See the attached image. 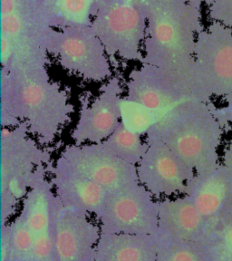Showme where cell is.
<instances>
[{
  "label": "cell",
  "mask_w": 232,
  "mask_h": 261,
  "mask_svg": "<svg viewBox=\"0 0 232 261\" xmlns=\"http://www.w3.org/2000/svg\"><path fill=\"white\" fill-rule=\"evenodd\" d=\"M46 64L45 57L15 60L0 76L1 127L25 122L44 147L53 144L74 111L66 91L51 80Z\"/></svg>",
  "instance_id": "cell-1"
},
{
  "label": "cell",
  "mask_w": 232,
  "mask_h": 261,
  "mask_svg": "<svg viewBox=\"0 0 232 261\" xmlns=\"http://www.w3.org/2000/svg\"><path fill=\"white\" fill-rule=\"evenodd\" d=\"M211 102L196 99L181 102L166 112L146 135L165 143L196 173L221 163L225 127L213 114Z\"/></svg>",
  "instance_id": "cell-2"
},
{
  "label": "cell",
  "mask_w": 232,
  "mask_h": 261,
  "mask_svg": "<svg viewBox=\"0 0 232 261\" xmlns=\"http://www.w3.org/2000/svg\"><path fill=\"white\" fill-rule=\"evenodd\" d=\"M147 27L141 64L188 69L193 61L197 35L205 28L201 8L189 0H141Z\"/></svg>",
  "instance_id": "cell-3"
},
{
  "label": "cell",
  "mask_w": 232,
  "mask_h": 261,
  "mask_svg": "<svg viewBox=\"0 0 232 261\" xmlns=\"http://www.w3.org/2000/svg\"><path fill=\"white\" fill-rule=\"evenodd\" d=\"M52 150L29 133L25 122L0 130V225L8 224L38 180L49 177Z\"/></svg>",
  "instance_id": "cell-4"
},
{
  "label": "cell",
  "mask_w": 232,
  "mask_h": 261,
  "mask_svg": "<svg viewBox=\"0 0 232 261\" xmlns=\"http://www.w3.org/2000/svg\"><path fill=\"white\" fill-rule=\"evenodd\" d=\"M91 25L111 58L143 60L147 18L141 0H95Z\"/></svg>",
  "instance_id": "cell-5"
},
{
  "label": "cell",
  "mask_w": 232,
  "mask_h": 261,
  "mask_svg": "<svg viewBox=\"0 0 232 261\" xmlns=\"http://www.w3.org/2000/svg\"><path fill=\"white\" fill-rule=\"evenodd\" d=\"M192 74L197 99L212 102L232 93V29L211 21L196 38Z\"/></svg>",
  "instance_id": "cell-6"
},
{
  "label": "cell",
  "mask_w": 232,
  "mask_h": 261,
  "mask_svg": "<svg viewBox=\"0 0 232 261\" xmlns=\"http://www.w3.org/2000/svg\"><path fill=\"white\" fill-rule=\"evenodd\" d=\"M45 47L64 69L86 81L102 83L114 76L110 57L92 25L50 27Z\"/></svg>",
  "instance_id": "cell-7"
},
{
  "label": "cell",
  "mask_w": 232,
  "mask_h": 261,
  "mask_svg": "<svg viewBox=\"0 0 232 261\" xmlns=\"http://www.w3.org/2000/svg\"><path fill=\"white\" fill-rule=\"evenodd\" d=\"M160 200L140 182L109 192L98 218L101 233L158 235Z\"/></svg>",
  "instance_id": "cell-8"
},
{
  "label": "cell",
  "mask_w": 232,
  "mask_h": 261,
  "mask_svg": "<svg viewBox=\"0 0 232 261\" xmlns=\"http://www.w3.org/2000/svg\"><path fill=\"white\" fill-rule=\"evenodd\" d=\"M125 87L129 100L164 114L184 101L198 100L192 65L188 69H169L141 64L131 71Z\"/></svg>",
  "instance_id": "cell-9"
},
{
  "label": "cell",
  "mask_w": 232,
  "mask_h": 261,
  "mask_svg": "<svg viewBox=\"0 0 232 261\" xmlns=\"http://www.w3.org/2000/svg\"><path fill=\"white\" fill-rule=\"evenodd\" d=\"M144 139L148 147L136 165L139 182L157 200L184 194L194 170L159 139L150 135Z\"/></svg>",
  "instance_id": "cell-10"
},
{
  "label": "cell",
  "mask_w": 232,
  "mask_h": 261,
  "mask_svg": "<svg viewBox=\"0 0 232 261\" xmlns=\"http://www.w3.org/2000/svg\"><path fill=\"white\" fill-rule=\"evenodd\" d=\"M54 261H96V245L101 236L99 224L89 216L52 200Z\"/></svg>",
  "instance_id": "cell-11"
},
{
  "label": "cell",
  "mask_w": 232,
  "mask_h": 261,
  "mask_svg": "<svg viewBox=\"0 0 232 261\" xmlns=\"http://www.w3.org/2000/svg\"><path fill=\"white\" fill-rule=\"evenodd\" d=\"M60 156L109 192L139 181L136 166L120 159L102 143L69 144Z\"/></svg>",
  "instance_id": "cell-12"
},
{
  "label": "cell",
  "mask_w": 232,
  "mask_h": 261,
  "mask_svg": "<svg viewBox=\"0 0 232 261\" xmlns=\"http://www.w3.org/2000/svg\"><path fill=\"white\" fill-rule=\"evenodd\" d=\"M123 87L118 76L105 82L93 102H82L78 122L71 133L74 144L100 143L121 124Z\"/></svg>",
  "instance_id": "cell-13"
},
{
  "label": "cell",
  "mask_w": 232,
  "mask_h": 261,
  "mask_svg": "<svg viewBox=\"0 0 232 261\" xmlns=\"http://www.w3.org/2000/svg\"><path fill=\"white\" fill-rule=\"evenodd\" d=\"M49 179L61 203L86 216L101 215L109 192L76 171L61 156L49 164Z\"/></svg>",
  "instance_id": "cell-14"
},
{
  "label": "cell",
  "mask_w": 232,
  "mask_h": 261,
  "mask_svg": "<svg viewBox=\"0 0 232 261\" xmlns=\"http://www.w3.org/2000/svg\"><path fill=\"white\" fill-rule=\"evenodd\" d=\"M53 184L48 177L38 180L21 202L22 217L34 240L32 261H54L52 224Z\"/></svg>",
  "instance_id": "cell-15"
},
{
  "label": "cell",
  "mask_w": 232,
  "mask_h": 261,
  "mask_svg": "<svg viewBox=\"0 0 232 261\" xmlns=\"http://www.w3.org/2000/svg\"><path fill=\"white\" fill-rule=\"evenodd\" d=\"M184 194L209 223L220 219L232 198V171L220 163L217 167L195 173L188 181Z\"/></svg>",
  "instance_id": "cell-16"
},
{
  "label": "cell",
  "mask_w": 232,
  "mask_h": 261,
  "mask_svg": "<svg viewBox=\"0 0 232 261\" xmlns=\"http://www.w3.org/2000/svg\"><path fill=\"white\" fill-rule=\"evenodd\" d=\"M208 222L185 194L160 200L158 236L205 242Z\"/></svg>",
  "instance_id": "cell-17"
},
{
  "label": "cell",
  "mask_w": 232,
  "mask_h": 261,
  "mask_svg": "<svg viewBox=\"0 0 232 261\" xmlns=\"http://www.w3.org/2000/svg\"><path fill=\"white\" fill-rule=\"evenodd\" d=\"M158 235L101 233L96 261H156Z\"/></svg>",
  "instance_id": "cell-18"
},
{
  "label": "cell",
  "mask_w": 232,
  "mask_h": 261,
  "mask_svg": "<svg viewBox=\"0 0 232 261\" xmlns=\"http://www.w3.org/2000/svg\"><path fill=\"white\" fill-rule=\"evenodd\" d=\"M95 0H56L49 14L55 29L91 25L92 8Z\"/></svg>",
  "instance_id": "cell-19"
},
{
  "label": "cell",
  "mask_w": 232,
  "mask_h": 261,
  "mask_svg": "<svg viewBox=\"0 0 232 261\" xmlns=\"http://www.w3.org/2000/svg\"><path fill=\"white\" fill-rule=\"evenodd\" d=\"M159 237L156 261H210L212 252L205 242L179 241Z\"/></svg>",
  "instance_id": "cell-20"
},
{
  "label": "cell",
  "mask_w": 232,
  "mask_h": 261,
  "mask_svg": "<svg viewBox=\"0 0 232 261\" xmlns=\"http://www.w3.org/2000/svg\"><path fill=\"white\" fill-rule=\"evenodd\" d=\"M102 143L120 159L135 166L142 159L148 147L143 136L128 130L122 122Z\"/></svg>",
  "instance_id": "cell-21"
},
{
  "label": "cell",
  "mask_w": 232,
  "mask_h": 261,
  "mask_svg": "<svg viewBox=\"0 0 232 261\" xmlns=\"http://www.w3.org/2000/svg\"><path fill=\"white\" fill-rule=\"evenodd\" d=\"M205 243L216 261H232V206L228 204L224 213L216 221L209 223Z\"/></svg>",
  "instance_id": "cell-22"
},
{
  "label": "cell",
  "mask_w": 232,
  "mask_h": 261,
  "mask_svg": "<svg viewBox=\"0 0 232 261\" xmlns=\"http://www.w3.org/2000/svg\"><path fill=\"white\" fill-rule=\"evenodd\" d=\"M164 114L129 100L125 95L121 100V122L128 130L143 137Z\"/></svg>",
  "instance_id": "cell-23"
},
{
  "label": "cell",
  "mask_w": 232,
  "mask_h": 261,
  "mask_svg": "<svg viewBox=\"0 0 232 261\" xmlns=\"http://www.w3.org/2000/svg\"><path fill=\"white\" fill-rule=\"evenodd\" d=\"M7 226L9 240L8 261H32L34 240L32 233L18 214Z\"/></svg>",
  "instance_id": "cell-24"
},
{
  "label": "cell",
  "mask_w": 232,
  "mask_h": 261,
  "mask_svg": "<svg viewBox=\"0 0 232 261\" xmlns=\"http://www.w3.org/2000/svg\"><path fill=\"white\" fill-rule=\"evenodd\" d=\"M206 6L211 21L219 22L232 29V0H211Z\"/></svg>",
  "instance_id": "cell-25"
},
{
  "label": "cell",
  "mask_w": 232,
  "mask_h": 261,
  "mask_svg": "<svg viewBox=\"0 0 232 261\" xmlns=\"http://www.w3.org/2000/svg\"><path fill=\"white\" fill-rule=\"evenodd\" d=\"M222 101L223 106H217L211 102L212 112L225 128L228 125L232 126V93L222 98Z\"/></svg>",
  "instance_id": "cell-26"
},
{
  "label": "cell",
  "mask_w": 232,
  "mask_h": 261,
  "mask_svg": "<svg viewBox=\"0 0 232 261\" xmlns=\"http://www.w3.org/2000/svg\"><path fill=\"white\" fill-rule=\"evenodd\" d=\"M221 163L224 164L228 169L232 171V135L225 146L222 155H221Z\"/></svg>",
  "instance_id": "cell-27"
},
{
  "label": "cell",
  "mask_w": 232,
  "mask_h": 261,
  "mask_svg": "<svg viewBox=\"0 0 232 261\" xmlns=\"http://www.w3.org/2000/svg\"><path fill=\"white\" fill-rule=\"evenodd\" d=\"M191 4L195 6L197 8H201L203 5H206L207 0H189Z\"/></svg>",
  "instance_id": "cell-28"
},
{
  "label": "cell",
  "mask_w": 232,
  "mask_h": 261,
  "mask_svg": "<svg viewBox=\"0 0 232 261\" xmlns=\"http://www.w3.org/2000/svg\"><path fill=\"white\" fill-rule=\"evenodd\" d=\"M210 1H211V0H207V2H206V5H208L209 2H210Z\"/></svg>",
  "instance_id": "cell-29"
},
{
  "label": "cell",
  "mask_w": 232,
  "mask_h": 261,
  "mask_svg": "<svg viewBox=\"0 0 232 261\" xmlns=\"http://www.w3.org/2000/svg\"><path fill=\"white\" fill-rule=\"evenodd\" d=\"M229 203H230V205H231V206H232V198H231V200H230V202H229Z\"/></svg>",
  "instance_id": "cell-30"
},
{
  "label": "cell",
  "mask_w": 232,
  "mask_h": 261,
  "mask_svg": "<svg viewBox=\"0 0 232 261\" xmlns=\"http://www.w3.org/2000/svg\"><path fill=\"white\" fill-rule=\"evenodd\" d=\"M210 261H216V260H215V259H213V258H212V259H211V260H210Z\"/></svg>",
  "instance_id": "cell-31"
}]
</instances>
